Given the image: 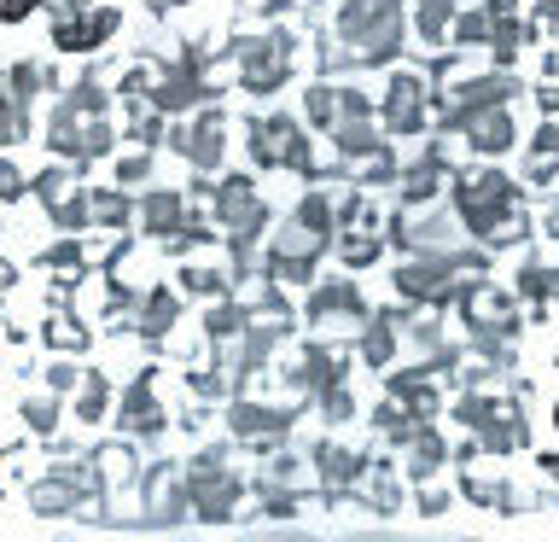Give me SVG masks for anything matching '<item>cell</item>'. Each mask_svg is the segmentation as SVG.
Masks as SVG:
<instances>
[{
  "mask_svg": "<svg viewBox=\"0 0 559 542\" xmlns=\"http://www.w3.org/2000/svg\"><path fill=\"white\" fill-rule=\"evenodd\" d=\"M24 6H30V0H0V18H18Z\"/></svg>",
  "mask_w": 559,
  "mask_h": 542,
  "instance_id": "1",
  "label": "cell"
}]
</instances>
